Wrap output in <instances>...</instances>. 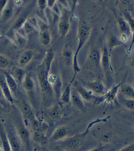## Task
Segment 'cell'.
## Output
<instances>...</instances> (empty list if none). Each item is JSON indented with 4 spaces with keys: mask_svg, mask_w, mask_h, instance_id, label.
Returning a JSON list of instances; mask_svg holds the SVG:
<instances>
[{
    "mask_svg": "<svg viewBox=\"0 0 134 151\" xmlns=\"http://www.w3.org/2000/svg\"><path fill=\"white\" fill-rule=\"evenodd\" d=\"M89 86L94 92L98 94H102L105 91V88L103 84L99 81H96L91 83Z\"/></svg>",
    "mask_w": 134,
    "mask_h": 151,
    "instance_id": "obj_5",
    "label": "cell"
},
{
    "mask_svg": "<svg viewBox=\"0 0 134 151\" xmlns=\"http://www.w3.org/2000/svg\"><path fill=\"white\" fill-rule=\"evenodd\" d=\"M70 85H69L67 86L62 96V101L66 104L70 102V99L71 97V89H70Z\"/></svg>",
    "mask_w": 134,
    "mask_h": 151,
    "instance_id": "obj_12",
    "label": "cell"
},
{
    "mask_svg": "<svg viewBox=\"0 0 134 151\" xmlns=\"http://www.w3.org/2000/svg\"><path fill=\"white\" fill-rule=\"evenodd\" d=\"M19 132L20 135L23 139L25 140L28 139L29 134L25 128L23 127H20L19 129Z\"/></svg>",
    "mask_w": 134,
    "mask_h": 151,
    "instance_id": "obj_18",
    "label": "cell"
},
{
    "mask_svg": "<svg viewBox=\"0 0 134 151\" xmlns=\"http://www.w3.org/2000/svg\"><path fill=\"white\" fill-rule=\"evenodd\" d=\"M44 137V136L41 131H35V136H34V139L36 141H40L41 140H43Z\"/></svg>",
    "mask_w": 134,
    "mask_h": 151,
    "instance_id": "obj_23",
    "label": "cell"
},
{
    "mask_svg": "<svg viewBox=\"0 0 134 151\" xmlns=\"http://www.w3.org/2000/svg\"><path fill=\"white\" fill-rule=\"evenodd\" d=\"M24 21V20L23 19H21L19 20L17 23H16V27L17 28H19L21 27V25L23 23Z\"/></svg>",
    "mask_w": 134,
    "mask_h": 151,
    "instance_id": "obj_35",
    "label": "cell"
},
{
    "mask_svg": "<svg viewBox=\"0 0 134 151\" xmlns=\"http://www.w3.org/2000/svg\"><path fill=\"white\" fill-rule=\"evenodd\" d=\"M71 99L74 105L80 109L84 108V104L80 98L77 93L76 92H73L71 96Z\"/></svg>",
    "mask_w": 134,
    "mask_h": 151,
    "instance_id": "obj_7",
    "label": "cell"
},
{
    "mask_svg": "<svg viewBox=\"0 0 134 151\" xmlns=\"http://www.w3.org/2000/svg\"><path fill=\"white\" fill-rule=\"evenodd\" d=\"M2 140L4 148L5 150L9 151V147L8 142L6 138L4 135L2 136Z\"/></svg>",
    "mask_w": 134,
    "mask_h": 151,
    "instance_id": "obj_28",
    "label": "cell"
},
{
    "mask_svg": "<svg viewBox=\"0 0 134 151\" xmlns=\"http://www.w3.org/2000/svg\"><path fill=\"white\" fill-rule=\"evenodd\" d=\"M82 141V136L76 135L67 140L65 144L66 146L70 148H75L80 145Z\"/></svg>",
    "mask_w": 134,
    "mask_h": 151,
    "instance_id": "obj_2",
    "label": "cell"
},
{
    "mask_svg": "<svg viewBox=\"0 0 134 151\" xmlns=\"http://www.w3.org/2000/svg\"><path fill=\"white\" fill-rule=\"evenodd\" d=\"M130 0H122V2H126L128 3L130 1Z\"/></svg>",
    "mask_w": 134,
    "mask_h": 151,
    "instance_id": "obj_39",
    "label": "cell"
},
{
    "mask_svg": "<svg viewBox=\"0 0 134 151\" xmlns=\"http://www.w3.org/2000/svg\"><path fill=\"white\" fill-rule=\"evenodd\" d=\"M22 111L24 114L28 118H32L33 117V113L29 106L26 103H24L22 105Z\"/></svg>",
    "mask_w": 134,
    "mask_h": 151,
    "instance_id": "obj_14",
    "label": "cell"
},
{
    "mask_svg": "<svg viewBox=\"0 0 134 151\" xmlns=\"http://www.w3.org/2000/svg\"><path fill=\"white\" fill-rule=\"evenodd\" d=\"M7 1V0H0V10L3 8Z\"/></svg>",
    "mask_w": 134,
    "mask_h": 151,
    "instance_id": "obj_32",
    "label": "cell"
},
{
    "mask_svg": "<svg viewBox=\"0 0 134 151\" xmlns=\"http://www.w3.org/2000/svg\"><path fill=\"white\" fill-rule=\"evenodd\" d=\"M12 13V9L11 7H8L5 10L4 12V17L5 18H8Z\"/></svg>",
    "mask_w": 134,
    "mask_h": 151,
    "instance_id": "obj_31",
    "label": "cell"
},
{
    "mask_svg": "<svg viewBox=\"0 0 134 151\" xmlns=\"http://www.w3.org/2000/svg\"><path fill=\"white\" fill-rule=\"evenodd\" d=\"M134 150V144L133 145H130V146H128L126 148H124L121 150L122 151H131Z\"/></svg>",
    "mask_w": 134,
    "mask_h": 151,
    "instance_id": "obj_34",
    "label": "cell"
},
{
    "mask_svg": "<svg viewBox=\"0 0 134 151\" xmlns=\"http://www.w3.org/2000/svg\"><path fill=\"white\" fill-rule=\"evenodd\" d=\"M52 59H53V54H52V53L50 52L48 54L46 59H45V64H46V67H47L48 69H49V67H50Z\"/></svg>",
    "mask_w": 134,
    "mask_h": 151,
    "instance_id": "obj_27",
    "label": "cell"
},
{
    "mask_svg": "<svg viewBox=\"0 0 134 151\" xmlns=\"http://www.w3.org/2000/svg\"><path fill=\"white\" fill-rule=\"evenodd\" d=\"M25 87L27 90H31L33 87V83L32 80L29 77L26 78L24 83Z\"/></svg>",
    "mask_w": 134,
    "mask_h": 151,
    "instance_id": "obj_21",
    "label": "cell"
},
{
    "mask_svg": "<svg viewBox=\"0 0 134 151\" xmlns=\"http://www.w3.org/2000/svg\"><path fill=\"white\" fill-rule=\"evenodd\" d=\"M134 43V33L133 34V40H132V43L131 44V46L130 47V50H131V48H132V46H133V44Z\"/></svg>",
    "mask_w": 134,
    "mask_h": 151,
    "instance_id": "obj_37",
    "label": "cell"
},
{
    "mask_svg": "<svg viewBox=\"0 0 134 151\" xmlns=\"http://www.w3.org/2000/svg\"><path fill=\"white\" fill-rule=\"evenodd\" d=\"M130 65L133 67V68H134V57L132 59H131V61L130 63Z\"/></svg>",
    "mask_w": 134,
    "mask_h": 151,
    "instance_id": "obj_36",
    "label": "cell"
},
{
    "mask_svg": "<svg viewBox=\"0 0 134 151\" xmlns=\"http://www.w3.org/2000/svg\"><path fill=\"white\" fill-rule=\"evenodd\" d=\"M91 58L92 61L95 64H99L100 62V59L99 52L96 50L93 51L91 53Z\"/></svg>",
    "mask_w": 134,
    "mask_h": 151,
    "instance_id": "obj_17",
    "label": "cell"
},
{
    "mask_svg": "<svg viewBox=\"0 0 134 151\" xmlns=\"http://www.w3.org/2000/svg\"><path fill=\"white\" fill-rule=\"evenodd\" d=\"M32 57V52L27 51L21 55L19 59V63L22 65L26 64L30 61Z\"/></svg>",
    "mask_w": 134,
    "mask_h": 151,
    "instance_id": "obj_9",
    "label": "cell"
},
{
    "mask_svg": "<svg viewBox=\"0 0 134 151\" xmlns=\"http://www.w3.org/2000/svg\"><path fill=\"white\" fill-rule=\"evenodd\" d=\"M48 4H49V5L51 6L53 5V3H54V1H55V0H48Z\"/></svg>",
    "mask_w": 134,
    "mask_h": 151,
    "instance_id": "obj_38",
    "label": "cell"
},
{
    "mask_svg": "<svg viewBox=\"0 0 134 151\" xmlns=\"http://www.w3.org/2000/svg\"><path fill=\"white\" fill-rule=\"evenodd\" d=\"M60 111L57 107H55L51 110L50 115L53 119H57L59 116Z\"/></svg>",
    "mask_w": 134,
    "mask_h": 151,
    "instance_id": "obj_25",
    "label": "cell"
},
{
    "mask_svg": "<svg viewBox=\"0 0 134 151\" xmlns=\"http://www.w3.org/2000/svg\"><path fill=\"white\" fill-rule=\"evenodd\" d=\"M124 105L127 109L130 110H134V99L125 100Z\"/></svg>",
    "mask_w": 134,
    "mask_h": 151,
    "instance_id": "obj_24",
    "label": "cell"
},
{
    "mask_svg": "<svg viewBox=\"0 0 134 151\" xmlns=\"http://www.w3.org/2000/svg\"><path fill=\"white\" fill-rule=\"evenodd\" d=\"M40 37L41 40L44 44H47L50 41V37L49 35L46 32H43L42 33Z\"/></svg>",
    "mask_w": 134,
    "mask_h": 151,
    "instance_id": "obj_19",
    "label": "cell"
},
{
    "mask_svg": "<svg viewBox=\"0 0 134 151\" xmlns=\"http://www.w3.org/2000/svg\"><path fill=\"white\" fill-rule=\"evenodd\" d=\"M39 4L41 8H44L45 5V0H39Z\"/></svg>",
    "mask_w": 134,
    "mask_h": 151,
    "instance_id": "obj_33",
    "label": "cell"
},
{
    "mask_svg": "<svg viewBox=\"0 0 134 151\" xmlns=\"http://www.w3.org/2000/svg\"><path fill=\"white\" fill-rule=\"evenodd\" d=\"M0 85H1L2 89L7 99L10 101L12 102V98L11 94H10L9 89H8L7 84L3 79L0 78Z\"/></svg>",
    "mask_w": 134,
    "mask_h": 151,
    "instance_id": "obj_8",
    "label": "cell"
},
{
    "mask_svg": "<svg viewBox=\"0 0 134 151\" xmlns=\"http://www.w3.org/2000/svg\"><path fill=\"white\" fill-rule=\"evenodd\" d=\"M1 88H0V96H1Z\"/></svg>",
    "mask_w": 134,
    "mask_h": 151,
    "instance_id": "obj_40",
    "label": "cell"
},
{
    "mask_svg": "<svg viewBox=\"0 0 134 151\" xmlns=\"http://www.w3.org/2000/svg\"><path fill=\"white\" fill-rule=\"evenodd\" d=\"M108 44H109V47L111 48H113L114 47L120 45V42L118 39L116 38V37L114 36H112L109 38Z\"/></svg>",
    "mask_w": 134,
    "mask_h": 151,
    "instance_id": "obj_16",
    "label": "cell"
},
{
    "mask_svg": "<svg viewBox=\"0 0 134 151\" xmlns=\"http://www.w3.org/2000/svg\"><path fill=\"white\" fill-rule=\"evenodd\" d=\"M88 35V31L86 28H82L80 31V41H84L87 37Z\"/></svg>",
    "mask_w": 134,
    "mask_h": 151,
    "instance_id": "obj_22",
    "label": "cell"
},
{
    "mask_svg": "<svg viewBox=\"0 0 134 151\" xmlns=\"http://www.w3.org/2000/svg\"><path fill=\"white\" fill-rule=\"evenodd\" d=\"M6 79L9 88L12 89L13 92H16L17 89V85L15 80L12 78V77L8 74H6Z\"/></svg>",
    "mask_w": 134,
    "mask_h": 151,
    "instance_id": "obj_13",
    "label": "cell"
},
{
    "mask_svg": "<svg viewBox=\"0 0 134 151\" xmlns=\"http://www.w3.org/2000/svg\"><path fill=\"white\" fill-rule=\"evenodd\" d=\"M121 92L123 95L134 98V89L129 85H125L121 88Z\"/></svg>",
    "mask_w": 134,
    "mask_h": 151,
    "instance_id": "obj_10",
    "label": "cell"
},
{
    "mask_svg": "<svg viewBox=\"0 0 134 151\" xmlns=\"http://www.w3.org/2000/svg\"><path fill=\"white\" fill-rule=\"evenodd\" d=\"M68 25L66 23L62 22L59 25L60 31L62 35H65L67 32Z\"/></svg>",
    "mask_w": 134,
    "mask_h": 151,
    "instance_id": "obj_20",
    "label": "cell"
},
{
    "mask_svg": "<svg viewBox=\"0 0 134 151\" xmlns=\"http://www.w3.org/2000/svg\"><path fill=\"white\" fill-rule=\"evenodd\" d=\"M39 79L41 87L44 92L49 93L51 91V87L47 80V73L44 71H42L39 75Z\"/></svg>",
    "mask_w": 134,
    "mask_h": 151,
    "instance_id": "obj_1",
    "label": "cell"
},
{
    "mask_svg": "<svg viewBox=\"0 0 134 151\" xmlns=\"http://www.w3.org/2000/svg\"><path fill=\"white\" fill-rule=\"evenodd\" d=\"M126 18L128 20V23L130 25V28L134 33V20L129 15H126Z\"/></svg>",
    "mask_w": 134,
    "mask_h": 151,
    "instance_id": "obj_29",
    "label": "cell"
},
{
    "mask_svg": "<svg viewBox=\"0 0 134 151\" xmlns=\"http://www.w3.org/2000/svg\"><path fill=\"white\" fill-rule=\"evenodd\" d=\"M67 129L65 127H60L55 132L52 138L54 140H58L62 139L67 135Z\"/></svg>",
    "mask_w": 134,
    "mask_h": 151,
    "instance_id": "obj_4",
    "label": "cell"
},
{
    "mask_svg": "<svg viewBox=\"0 0 134 151\" xmlns=\"http://www.w3.org/2000/svg\"><path fill=\"white\" fill-rule=\"evenodd\" d=\"M75 86L77 88V91L79 93L82 97L84 99L87 101H89L91 100L92 97L91 94H89V92H87L81 85H79L77 83V84H75Z\"/></svg>",
    "mask_w": 134,
    "mask_h": 151,
    "instance_id": "obj_6",
    "label": "cell"
},
{
    "mask_svg": "<svg viewBox=\"0 0 134 151\" xmlns=\"http://www.w3.org/2000/svg\"><path fill=\"white\" fill-rule=\"evenodd\" d=\"M8 61L6 59L3 57L0 56V67H5L8 65Z\"/></svg>",
    "mask_w": 134,
    "mask_h": 151,
    "instance_id": "obj_30",
    "label": "cell"
},
{
    "mask_svg": "<svg viewBox=\"0 0 134 151\" xmlns=\"http://www.w3.org/2000/svg\"><path fill=\"white\" fill-rule=\"evenodd\" d=\"M102 64L104 70H108L109 68V59L107 49L104 48L102 57Z\"/></svg>",
    "mask_w": 134,
    "mask_h": 151,
    "instance_id": "obj_11",
    "label": "cell"
},
{
    "mask_svg": "<svg viewBox=\"0 0 134 151\" xmlns=\"http://www.w3.org/2000/svg\"><path fill=\"white\" fill-rule=\"evenodd\" d=\"M11 143H12V147L14 150H19L20 149L19 143L16 138H13L11 139Z\"/></svg>",
    "mask_w": 134,
    "mask_h": 151,
    "instance_id": "obj_26",
    "label": "cell"
},
{
    "mask_svg": "<svg viewBox=\"0 0 134 151\" xmlns=\"http://www.w3.org/2000/svg\"><path fill=\"white\" fill-rule=\"evenodd\" d=\"M13 74L16 79L19 82L21 81L23 78L24 72L21 69L19 68H15L13 70Z\"/></svg>",
    "mask_w": 134,
    "mask_h": 151,
    "instance_id": "obj_15",
    "label": "cell"
},
{
    "mask_svg": "<svg viewBox=\"0 0 134 151\" xmlns=\"http://www.w3.org/2000/svg\"><path fill=\"white\" fill-rule=\"evenodd\" d=\"M118 24L120 30L123 35H129L130 32V25L128 22L122 19L118 20Z\"/></svg>",
    "mask_w": 134,
    "mask_h": 151,
    "instance_id": "obj_3",
    "label": "cell"
}]
</instances>
